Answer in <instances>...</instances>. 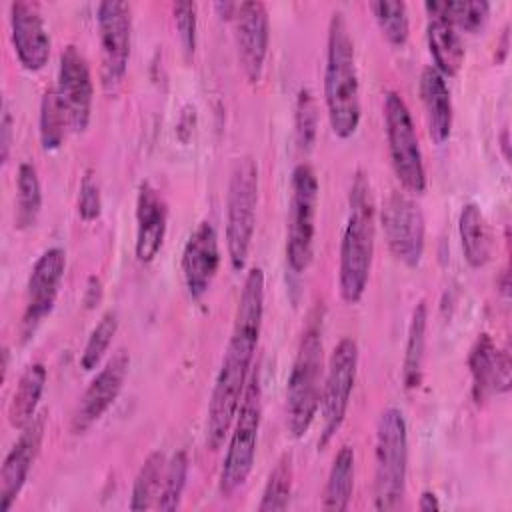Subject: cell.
Returning <instances> with one entry per match:
<instances>
[{
  "label": "cell",
  "instance_id": "5b68a950",
  "mask_svg": "<svg viewBox=\"0 0 512 512\" xmlns=\"http://www.w3.org/2000/svg\"><path fill=\"white\" fill-rule=\"evenodd\" d=\"M408 476V426L400 408L382 410L374 444V510L388 512L402 506Z\"/></svg>",
  "mask_w": 512,
  "mask_h": 512
},
{
  "label": "cell",
  "instance_id": "836d02e7",
  "mask_svg": "<svg viewBox=\"0 0 512 512\" xmlns=\"http://www.w3.org/2000/svg\"><path fill=\"white\" fill-rule=\"evenodd\" d=\"M188 480V454L186 450L174 452V456L166 462L160 494L156 500L158 510H176L182 502V494Z\"/></svg>",
  "mask_w": 512,
  "mask_h": 512
},
{
  "label": "cell",
  "instance_id": "4fadbf2b",
  "mask_svg": "<svg viewBox=\"0 0 512 512\" xmlns=\"http://www.w3.org/2000/svg\"><path fill=\"white\" fill-rule=\"evenodd\" d=\"M66 270V252L60 246L44 250L34 262L26 284V306L20 322L24 340L32 338L38 326L50 316Z\"/></svg>",
  "mask_w": 512,
  "mask_h": 512
},
{
  "label": "cell",
  "instance_id": "1f68e13d",
  "mask_svg": "<svg viewBox=\"0 0 512 512\" xmlns=\"http://www.w3.org/2000/svg\"><path fill=\"white\" fill-rule=\"evenodd\" d=\"M292 478H294L292 454L286 452L280 456V460L274 464V468L268 474L258 510L260 512L286 510L290 504V496H292Z\"/></svg>",
  "mask_w": 512,
  "mask_h": 512
},
{
  "label": "cell",
  "instance_id": "6da1fadb",
  "mask_svg": "<svg viewBox=\"0 0 512 512\" xmlns=\"http://www.w3.org/2000/svg\"><path fill=\"white\" fill-rule=\"evenodd\" d=\"M264 318V272L252 266L244 278L232 332L222 356L220 370L214 380L212 396L206 414L204 442L208 450H218L232 428L244 388L248 384L254 354Z\"/></svg>",
  "mask_w": 512,
  "mask_h": 512
},
{
  "label": "cell",
  "instance_id": "ac0fdd59",
  "mask_svg": "<svg viewBox=\"0 0 512 512\" xmlns=\"http://www.w3.org/2000/svg\"><path fill=\"white\" fill-rule=\"evenodd\" d=\"M220 268V244L210 220H202L188 236L182 250V276L188 294L200 300L212 286Z\"/></svg>",
  "mask_w": 512,
  "mask_h": 512
},
{
  "label": "cell",
  "instance_id": "484cf974",
  "mask_svg": "<svg viewBox=\"0 0 512 512\" xmlns=\"http://www.w3.org/2000/svg\"><path fill=\"white\" fill-rule=\"evenodd\" d=\"M458 234L466 264L470 268H482L490 258V234L478 204L468 202L462 206L458 216Z\"/></svg>",
  "mask_w": 512,
  "mask_h": 512
},
{
  "label": "cell",
  "instance_id": "d4e9b609",
  "mask_svg": "<svg viewBox=\"0 0 512 512\" xmlns=\"http://www.w3.org/2000/svg\"><path fill=\"white\" fill-rule=\"evenodd\" d=\"M354 448L344 444L338 448L328 478L326 486L322 492V510L330 512H344L350 508L352 492H354Z\"/></svg>",
  "mask_w": 512,
  "mask_h": 512
},
{
  "label": "cell",
  "instance_id": "4dcf8cb0",
  "mask_svg": "<svg viewBox=\"0 0 512 512\" xmlns=\"http://www.w3.org/2000/svg\"><path fill=\"white\" fill-rule=\"evenodd\" d=\"M66 128H68V118L60 104L58 92H56V88H48L42 94L40 116H38V134H40L42 150H46V152L58 150L64 142Z\"/></svg>",
  "mask_w": 512,
  "mask_h": 512
},
{
  "label": "cell",
  "instance_id": "8fae6325",
  "mask_svg": "<svg viewBox=\"0 0 512 512\" xmlns=\"http://www.w3.org/2000/svg\"><path fill=\"white\" fill-rule=\"evenodd\" d=\"M100 40V80L106 92H116L122 84L132 46L130 6L118 0H104L96 8Z\"/></svg>",
  "mask_w": 512,
  "mask_h": 512
},
{
  "label": "cell",
  "instance_id": "74e56055",
  "mask_svg": "<svg viewBox=\"0 0 512 512\" xmlns=\"http://www.w3.org/2000/svg\"><path fill=\"white\" fill-rule=\"evenodd\" d=\"M78 216L84 222H94L100 218L102 214V194H100V184L98 178L94 176L92 170H86L82 180H80V188H78Z\"/></svg>",
  "mask_w": 512,
  "mask_h": 512
},
{
  "label": "cell",
  "instance_id": "f1b7e54d",
  "mask_svg": "<svg viewBox=\"0 0 512 512\" xmlns=\"http://www.w3.org/2000/svg\"><path fill=\"white\" fill-rule=\"evenodd\" d=\"M42 210V186L38 170L32 162H22L16 176V228L24 230L36 224Z\"/></svg>",
  "mask_w": 512,
  "mask_h": 512
},
{
  "label": "cell",
  "instance_id": "ba28073f",
  "mask_svg": "<svg viewBox=\"0 0 512 512\" xmlns=\"http://www.w3.org/2000/svg\"><path fill=\"white\" fill-rule=\"evenodd\" d=\"M318 208V178L310 164L300 162L292 170L290 200L286 216V264L294 274H302L314 256Z\"/></svg>",
  "mask_w": 512,
  "mask_h": 512
},
{
  "label": "cell",
  "instance_id": "cb8c5ba5",
  "mask_svg": "<svg viewBox=\"0 0 512 512\" xmlns=\"http://www.w3.org/2000/svg\"><path fill=\"white\" fill-rule=\"evenodd\" d=\"M426 42L434 68L444 78L456 76L464 62V44L456 28L442 18H430L426 26Z\"/></svg>",
  "mask_w": 512,
  "mask_h": 512
},
{
  "label": "cell",
  "instance_id": "7c38bea8",
  "mask_svg": "<svg viewBox=\"0 0 512 512\" xmlns=\"http://www.w3.org/2000/svg\"><path fill=\"white\" fill-rule=\"evenodd\" d=\"M380 220L390 254L406 268H418L426 246V222L420 206L408 194L392 190L382 204Z\"/></svg>",
  "mask_w": 512,
  "mask_h": 512
},
{
  "label": "cell",
  "instance_id": "ab89813d",
  "mask_svg": "<svg viewBox=\"0 0 512 512\" xmlns=\"http://www.w3.org/2000/svg\"><path fill=\"white\" fill-rule=\"evenodd\" d=\"M102 296H104L102 280L92 274V276L86 280V288H84V294H82V302H84L86 310L96 308V306L102 302Z\"/></svg>",
  "mask_w": 512,
  "mask_h": 512
},
{
  "label": "cell",
  "instance_id": "9c48e42d",
  "mask_svg": "<svg viewBox=\"0 0 512 512\" xmlns=\"http://www.w3.org/2000/svg\"><path fill=\"white\" fill-rule=\"evenodd\" d=\"M382 112L392 170L406 192L422 194L426 190V168L410 108L396 90H388Z\"/></svg>",
  "mask_w": 512,
  "mask_h": 512
},
{
  "label": "cell",
  "instance_id": "603a6c76",
  "mask_svg": "<svg viewBox=\"0 0 512 512\" xmlns=\"http://www.w3.org/2000/svg\"><path fill=\"white\" fill-rule=\"evenodd\" d=\"M46 378L48 372L42 362H32L24 368L8 404V422L12 428L22 430L34 420L40 398L44 394Z\"/></svg>",
  "mask_w": 512,
  "mask_h": 512
},
{
  "label": "cell",
  "instance_id": "ffe728a7",
  "mask_svg": "<svg viewBox=\"0 0 512 512\" xmlns=\"http://www.w3.org/2000/svg\"><path fill=\"white\" fill-rule=\"evenodd\" d=\"M468 368L476 404L486 402L492 394H506L510 390V356L494 344L490 334H480L472 344Z\"/></svg>",
  "mask_w": 512,
  "mask_h": 512
},
{
  "label": "cell",
  "instance_id": "d590c367",
  "mask_svg": "<svg viewBox=\"0 0 512 512\" xmlns=\"http://www.w3.org/2000/svg\"><path fill=\"white\" fill-rule=\"evenodd\" d=\"M294 134L302 152H310L318 134V104L310 88H300L294 104Z\"/></svg>",
  "mask_w": 512,
  "mask_h": 512
},
{
  "label": "cell",
  "instance_id": "5bb4252c",
  "mask_svg": "<svg viewBox=\"0 0 512 512\" xmlns=\"http://www.w3.org/2000/svg\"><path fill=\"white\" fill-rule=\"evenodd\" d=\"M54 88L66 112L68 128L76 134L84 132L92 118L94 84L88 60L74 44H68L60 52L58 82Z\"/></svg>",
  "mask_w": 512,
  "mask_h": 512
},
{
  "label": "cell",
  "instance_id": "3957f363",
  "mask_svg": "<svg viewBox=\"0 0 512 512\" xmlns=\"http://www.w3.org/2000/svg\"><path fill=\"white\" fill-rule=\"evenodd\" d=\"M376 242V208L370 180L358 172L348 194V216L340 242L338 290L346 304H358L366 292Z\"/></svg>",
  "mask_w": 512,
  "mask_h": 512
},
{
  "label": "cell",
  "instance_id": "8d00e7d4",
  "mask_svg": "<svg viewBox=\"0 0 512 512\" xmlns=\"http://www.w3.org/2000/svg\"><path fill=\"white\" fill-rule=\"evenodd\" d=\"M196 10L198 8L194 2H176L172 6L178 40H180V46L186 56H192L196 50V30H198Z\"/></svg>",
  "mask_w": 512,
  "mask_h": 512
},
{
  "label": "cell",
  "instance_id": "8992f818",
  "mask_svg": "<svg viewBox=\"0 0 512 512\" xmlns=\"http://www.w3.org/2000/svg\"><path fill=\"white\" fill-rule=\"evenodd\" d=\"M262 424V378L260 366L252 368L248 384L244 388L238 412L232 422L230 440L218 474V490L222 496H232L240 490L254 466L258 432Z\"/></svg>",
  "mask_w": 512,
  "mask_h": 512
},
{
  "label": "cell",
  "instance_id": "277c9868",
  "mask_svg": "<svg viewBox=\"0 0 512 512\" xmlns=\"http://www.w3.org/2000/svg\"><path fill=\"white\" fill-rule=\"evenodd\" d=\"M322 334L318 322H310L298 342L286 384V430L302 438L320 408L322 394Z\"/></svg>",
  "mask_w": 512,
  "mask_h": 512
},
{
  "label": "cell",
  "instance_id": "d6a6232c",
  "mask_svg": "<svg viewBox=\"0 0 512 512\" xmlns=\"http://www.w3.org/2000/svg\"><path fill=\"white\" fill-rule=\"evenodd\" d=\"M370 10L378 22L382 36L392 46H404L410 36V18L406 4L400 0H380L370 2Z\"/></svg>",
  "mask_w": 512,
  "mask_h": 512
},
{
  "label": "cell",
  "instance_id": "e0dca14e",
  "mask_svg": "<svg viewBox=\"0 0 512 512\" xmlns=\"http://www.w3.org/2000/svg\"><path fill=\"white\" fill-rule=\"evenodd\" d=\"M10 38L20 66L40 72L50 58V36L36 4L16 0L10 4Z\"/></svg>",
  "mask_w": 512,
  "mask_h": 512
},
{
  "label": "cell",
  "instance_id": "2e32d148",
  "mask_svg": "<svg viewBox=\"0 0 512 512\" xmlns=\"http://www.w3.org/2000/svg\"><path fill=\"white\" fill-rule=\"evenodd\" d=\"M128 368L130 356L126 350H118L108 358V362L90 380V384L78 400V406L70 422L72 434H84L108 412V408L118 400L124 388Z\"/></svg>",
  "mask_w": 512,
  "mask_h": 512
},
{
  "label": "cell",
  "instance_id": "f546056e",
  "mask_svg": "<svg viewBox=\"0 0 512 512\" xmlns=\"http://www.w3.org/2000/svg\"><path fill=\"white\" fill-rule=\"evenodd\" d=\"M166 462H168L166 454L160 450L148 454V458L142 462V466L134 478V486H132V494H130V502H128L130 510L156 508Z\"/></svg>",
  "mask_w": 512,
  "mask_h": 512
},
{
  "label": "cell",
  "instance_id": "52a82bcc",
  "mask_svg": "<svg viewBox=\"0 0 512 512\" xmlns=\"http://www.w3.org/2000/svg\"><path fill=\"white\" fill-rule=\"evenodd\" d=\"M258 208V166L242 156L234 162L226 194V252L230 266L240 272L246 266Z\"/></svg>",
  "mask_w": 512,
  "mask_h": 512
},
{
  "label": "cell",
  "instance_id": "9a60e30c",
  "mask_svg": "<svg viewBox=\"0 0 512 512\" xmlns=\"http://www.w3.org/2000/svg\"><path fill=\"white\" fill-rule=\"evenodd\" d=\"M238 62L250 84H258L270 42V18L264 2H236L232 14Z\"/></svg>",
  "mask_w": 512,
  "mask_h": 512
},
{
  "label": "cell",
  "instance_id": "b9f144b4",
  "mask_svg": "<svg viewBox=\"0 0 512 512\" xmlns=\"http://www.w3.org/2000/svg\"><path fill=\"white\" fill-rule=\"evenodd\" d=\"M500 58H498V62H504V58H506V54H508V28H504V34H502V42H500Z\"/></svg>",
  "mask_w": 512,
  "mask_h": 512
},
{
  "label": "cell",
  "instance_id": "7a4b0ae2",
  "mask_svg": "<svg viewBox=\"0 0 512 512\" xmlns=\"http://www.w3.org/2000/svg\"><path fill=\"white\" fill-rule=\"evenodd\" d=\"M324 104L332 134L340 140L352 138L360 126V82L354 40L340 10L332 14L328 24Z\"/></svg>",
  "mask_w": 512,
  "mask_h": 512
},
{
  "label": "cell",
  "instance_id": "44dd1931",
  "mask_svg": "<svg viewBox=\"0 0 512 512\" xmlns=\"http://www.w3.org/2000/svg\"><path fill=\"white\" fill-rule=\"evenodd\" d=\"M168 228V204L164 196L150 184L142 182L136 196V242L134 254L138 262H152L164 244Z\"/></svg>",
  "mask_w": 512,
  "mask_h": 512
},
{
  "label": "cell",
  "instance_id": "f35d334b",
  "mask_svg": "<svg viewBox=\"0 0 512 512\" xmlns=\"http://www.w3.org/2000/svg\"><path fill=\"white\" fill-rule=\"evenodd\" d=\"M12 134H14V118H12V112L8 110V106L4 104L2 118H0V160H2V164H6L10 158Z\"/></svg>",
  "mask_w": 512,
  "mask_h": 512
},
{
  "label": "cell",
  "instance_id": "60d3db41",
  "mask_svg": "<svg viewBox=\"0 0 512 512\" xmlns=\"http://www.w3.org/2000/svg\"><path fill=\"white\" fill-rule=\"evenodd\" d=\"M418 510H422V512H436V510H440L438 496L432 490H424L420 494V498H418Z\"/></svg>",
  "mask_w": 512,
  "mask_h": 512
},
{
  "label": "cell",
  "instance_id": "4316f807",
  "mask_svg": "<svg viewBox=\"0 0 512 512\" xmlns=\"http://www.w3.org/2000/svg\"><path fill=\"white\" fill-rule=\"evenodd\" d=\"M426 328H428V306L420 300L410 316L404 358H402V384L406 390H414L422 382V366L426 354Z\"/></svg>",
  "mask_w": 512,
  "mask_h": 512
},
{
  "label": "cell",
  "instance_id": "30bf717a",
  "mask_svg": "<svg viewBox=\"0 0 512 512\" xmlns=\"http://www.w3.org/2000/svg\"><path fill=\"white\" fill-rule=\"evenodd\" d=\"M358 372V344L352 338H342L330 352L326 376L322 380L320 394V416H322V432L318 446L324 448L340 430L354 390Z\"/></svg>",
  "mask_w": 512,
  "mask_h": 512
},
{
  "label": "cell",
  "instance_id": "d6986e66",
  "mask_svg": "<svg viewBox=\"0 0 512 512\" xmlns=\"http://www.w3.org/2000/svg\"><path fill=\"white\" fill-rule=\"evenodd\" d=\"M44 426L46 416L36 414L34 420L26 428H22L18 440L6 454L0 468V512H8L16 502L18 494L22 492L32 470V464L40 452Z\"/></svg>",
  "mask_w": 512,
  "mask_h": 512
},
{
  "label": "cell",
  "instance_id": "e575fe53",
  "mask_svg": "<svg viewBox=\"0 0 512 512\" xmlns=\"http://www.w3.org/2000/svg\"><path fill=\"white\" fill-rule=\"evenodd\" d=\"M116 330H118V316L116 312L108 310L106 314H102V318L96 322V326L92 328L84 348H82V354H80V368L90 372L94 370L102 358L106 356L114 336H116Z\"/></svg>",
  "mask_w": 512,
  "mask_h": 512
},
{
  "label": "cell",
  "instance_id": "7402d4cb",
  "mask_svg": "<svg viewBox=\"0 0 512 512\" xmlns=\"http://www.w3.org/2000/svg\"><path fill=\"white\" fill-rule=\"evenodd\" d=\"M420 98L426 110L428 134L432 142L444 144L452 134L454 104L446 78L434 66H426L420 74Z\"/></svg>",
  "mask_w": 512,
  "mask_h": 512
},
{
  "label": "cell",
  "instance_id": "83f0119b",
  "mask_svg": "<svg viewBox=\"0 0 512 512\" xmlns=\"http://www.w3.org/2000/svg\"><path fill=\"white\" fill-rule=\"evenodd\" d=\"M430 18H442L454 28L478 32L490 16V4L484 0H428L424 2Z\"/></svg>",
  "mask_w": 512,
  "mask_h": 512
}]
</instances>
